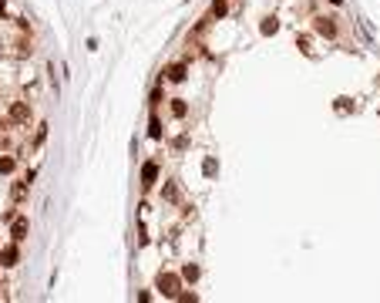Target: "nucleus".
<instances>
[{"label": "nucleus", "instance_id": "obj_19", "mask_svg": "<svg viewBox=\"0 0 380 303\" xmlns=\"http://www.w3.org/2000/svg\"><path fill=\"white\" fill-rule=\"evenodd\" d=\"M0 14H7V0H0Z\"/></svg>", "mask_w": 380, "mask_h": 303}, {"label": "nucleus", "instance_id": "obj_12", "mask_svg": "<svg viewBox=\"0 0 380 303\" xmlns=\"http://www.w3.org/2000/svg\"><path fill=\"white\" fill-rule=\"evenodd\" d=\"M162 199H168V202H175V199H179V185H175V182H168L165 189H162Z\"/></svg>", "mask_w": 380, "mask_h": 303}, {"label": "nucleus", "instance_id": "obj_17", "mask_svg": "<svg viewBox=\"0 0 380 303\" xmlns=\"http://www.w3.org/2000/svg\"><path fill=\"white\" fill-rule=\"evenodd\" d=\"M202 168H205V175H215V158H205V165Z\"/></svg>", "mask_w": 380, "mask_h": 303}, {"label": "nucleus", "instance_id": "obj_5", "mask_svg": "<svg viewBox=\"0 0 380 303\" xmlns=\"http://www.w3.org/2000/svg\"><path fill=\"white\" fill-rule=\"evenodd\" d=\"M17 259H21V249H17V243H11V246L0 249V266H17Z\"/></svg>", "mask_w": 380, "mask_h": 303}, {"label": "nucleus", "instance_id": "obj_15", "mask_svg": "<svg viewBox=\"0 0 380 303\" xmlns=\"http://www.w3.org/2000/svg\"><path fill=\"white\" fill-rule=\"evenodd\" d=\"M175 300H182V303H195V300H199V293H179Z\"/></svg>", "mask_w": 380, "mask_h": 303}, {"label": "nucleus", "instance_id": "obj_1", "mask_svg": "<svg viewBox=\"0 0 380 303\" xmlns=\"http://www.w3.org/2000/svg\"><path fill=\"white\" fill-rule=\"evenodd\" d=\"M155 290L162 293V296H168V300H175L179 290H182V276H175V273H158Z\"/></svg>", "mask_w": 380, "mask_h": 303}, {"label": "nucleus", "instance_id": "obj_16", "mask_svg": "<svg viewBox=\"0 0 380 303\" xmlns=\"http://www.w3.org/2000/svg\"><path fill=\"white\" fill-rule=\"evenodd\" d=\"M276 31V21H273V17H266V21H263V34H273Z\"/></svg>", "mask_w": 380, "mask_h": 303}, {"label": "nucleus", "instance_id": "obj_9", "mask_svg": "<svg viewBox=\"0 0 380 303\" xmlns=\"http://www.w3.org/2000/svg\"><path fill=\"white\" fill-rule=\"evenodd\" d=\"M168 112L175 115V118H185V115H189V105H185L182 98H172V105H168Z\"/></svg>", "mask_w": 380, "mask_h": 303}, {"label": "nucleus", "instance_id": "obj_18", "mask_svg": "<svg viewBox=\"0 0 380 303\" xmlns=\"http://www.w3.org/2000/svg\"><path fill=\"white\" fill-rule=\"evenodd\" d=\"M17 31L27 34V31H31V21H27V17H21V21H17Z\"/></svg>", "mask_w": 380, "mask_h": 303}, {"label": "nucleus", "instance_id": "obj_14", "mask_svg": "<svg viewBox=\"0 0 380 303\" xmlns=\"http://www.w3.org/2000/svg\"><path fill=\"white\" fill-rule=\"evenodd\" d=\"M148 135H152V138H162V122H158V118L148 122Z\"/></svg>", "mask_w": 380, "mask_h": 303}, {"label": "nucleus", "instance_id": "obj_3", "mask_svg": "<svg viewBox=\"0 0 380 303\" xmlns=\"http://www.w3.org/2000/svg\"><path fill=\"white\" fill-rule=\"evenodd\" d=\"M313 31L320 34V37H336V24H333V17H313Z\"/></svg>", "mask_w": 380, "mask_h": 303}, {"label": "nucleus", "instance_id": "obj_20", "mask_svg": "<svg viewBox=\"0 0 380 303\" xmlns=\"http://www.w3.org/2000/svg\"><path fill=\"white\" fill-rule=\"evenodd\" d=\"M330 4H340V0H330Z\"/></svg>", "mask_w": 380, "mask_h": 303}, {"label": "nucleus", "instance_id": "obj_13", "mask_svg": "<svg viewBox=\"0 0 380 303\" xmlns=\"http://www.w3.org/2000/svg\"><path fill=\"white\" fill-rule=\"evenodd\" d=\"M225 11H229L225 0H212V14H215V17H225Z\"/></svg>", "mask_w": 380, "mask_h": 303}, {"label": "nucleus", "instance_id": "obj_2", "mask_svg": "<svg viewBox=\"0 0 380 303\" xmlns=\"http://www.w3.org/2000/svg\"><path fill=\"white\" fill-rule=\"evenodd\" d=\"M31 105H27V101H14L11 105V112H7V118H11L14 125H31Z\"/></svg>", "mask_w": 380, "mask_h": 303}, {"label": "nucleus", "instance_id": "obj_10", "mask_svg": "<svg viewBox=\"0 0 380 303\" xmlns=\"http://www.w3.org/2000/svg\"><path fill=\"white\" fill-rule=\"evenodd\" d=\"M14 168H17V158L14 155H0V175H11Z\"/></svg>", "mask_w": 380, "mask_h": 303}, {"label": "nucleus", "instance_id": "obj_7", "mask_svg": "<svg viewBox=\"0 0 380 303\" xmlns=\"http://www.w3.org/2000/svg\"><path fill=\"white\" fill-rule=\"evenodd\" d=\"M185 74H189V67H185V64H172V67L165 71V78L172 81V84H179V81H185Z\"/></svg>", "mask_w": 380, "mask_h": 303}, {"label": "nucleus", "instance_id": "obj_11", "mask_svg": "<svg viewBox=\"0 0 380 303\" xmlns=\"http://www.w3.org/2000/svg\"><path fill=\"white\" fill-rule=\"evenodd\" d=\"M182 280L195 283V280H199V266H195V263H185V266H182Z\"/></svg>", "mask_w": 380, "mask_h": 303}, {"label": "nucleus", "instance_id": "obj_6", "mask_svg": "<svg viewBox=\"0 0 380 303\" xmlns=\"http://www.w3.org/2000/svg\"><path fill=\"white\" fill-rule=\"evenodd\" d=\"M155 179H158V162H145V165H142V185H145V189H152V185H155Z\"/></svg>", "mask_w": 380, "mask_h": 303}, {"label": "nucleus", "instance_id": "obj_4", "mask_svg": "<svg viewBox=\"0 0 380 303\" xmlns=\"http://www.w3.org/2000/svg\"><path fill=\"white\" fill-rule=\"evenodd\" d=\"M27 233H31V223H27V219H14V226H11V239L14 243H24V239H27Z\"/></svg>", "mask_w": 380, "mask_h": 303}, {"label": "nucleus", "instance_id": "obj_8", "mask_svg": "<svg viewBox=\"0 0 380 303\" xmlns=\"http://www.w3.org/2000/svg\"><path fill=\"white\" fill-rule=\"evenodd\" d=\"M14 54L17 57H31L34 54V41H14Z\"/></svg>", "mask_w": 380, "mask_h": 303}]
</instances>
